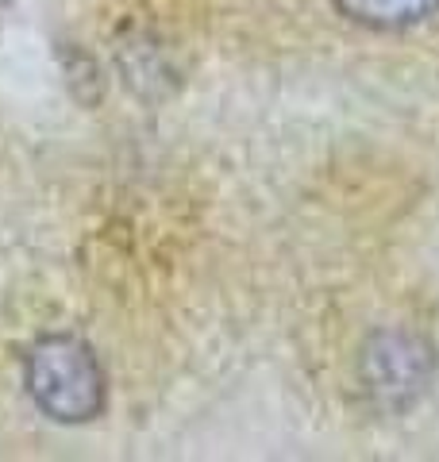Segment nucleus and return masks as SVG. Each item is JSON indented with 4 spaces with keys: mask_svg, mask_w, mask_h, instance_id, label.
Instances as JSON below:
<instances>
[{
    "mask_svg": "<svg viewBox=\"0 0 439 462\" xmlns=\"http://www.w3.org/2000/svg\"><path fill=\"white\" fill-rule=\"evenodd\" d=\"M27 393L58 424H81L105 409V370L78 336H42L23 358Z\"/></svg>",
    "mask_w": 439,
    "mask_h": 462,
    "instance_id": "1",
    "label": "nucleus"
},
{
    "mask_svg": "<svg viewBox=\"0 0 439 462\" xmlns=\"http://www.w3.org/2000/svg\"><path fill=\"white\" fill-rule=\"evenodd\" d=\"M362 385L382 409L413 404L432 378V351L413 331H374L362 346Z\"/></svg>",
    "mask_w": 439,
    "mask_h": 462,
    "instance_id": "2",
    "label": "nucleus"
},
{
    "mask_svg": "<svg viewBox=\"0 0 439 462\" xmlns=\"http://www.w3.org/2000/svg\"><path fill=\"white\" fill-rule=\"evenodd\" d=\"M335 8L347 20L362 27H378V32H401L439 12V0H335Z\"/></svg>",
    "mask_w": 439,
    "mask_h": 462,
    "instance_id": "3",
    "label": "nucleus"
}]
</instances>
